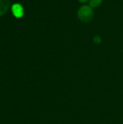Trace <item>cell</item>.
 <instances>
[{"instance_id":"cell-5","label":"cell","mask_w":123,"mask_h":124,"mask_svg":"<svg viewBox=\"0 0 123 124\" xmlns=\"http://www.w3.org/2000/svg\"><path fill=\"white\" fill-rule=\"evenodd\" d=\"M93 41L96 44H101L102 43V39L100 36L99 35H95L93 37Z\"/></svg>"},{"instance_id":"cell-6","label":"cell","mask_w":123,"mask_h":124,"mask_svg":"<svg viewBox=\"0 0 123 124\" xmlns=\"http://www.w3.org/2000/svg\"><path fill=\"white\" fill-rule=\"evenodd\" d=\"M80 3H81V4H86L87 2H88V1L89 0H78Z\"/></svg>"},{"instance_id":"cell-4","label":"cell","mask_w":123,"mask_h":124,"mask_svg":"<svg viewBox=\"0 0 123 124\" xmlns=\"http://www.w3.org/2000/svg\"><path fill=\"white\" fill-rule=\"evenodd\" d=\"M103 2V0H89L88 5L91 7L93 9L99 7Z\"/></svg>"},{"instance_id":"cell-2","label":"cell","mask_w":123,"mask_h":124,"mask_svg":"<svg viewBox=\"0 0 123 124\" xmlns=\"http://www.w3.org/2000/svg\"><path fill=\"white\" fill-rule=\"evenodd\" d=\"M10 9H11V12H12L13 16L15 18L20 19L24 16L25 9H24L23 6L20 3H14V4H12Z\"/></svg>"},{"instance_id":"cell-3","label":"cell","mask_w":123,"mask_h":124,"mask_svg":"<svg viewBox=\"0 0 123 124\" xmlns=\"http://www.w3.org/2000/svg\"><path fill=\"white\" fill-rule=\"evenodd\" d=\"M11 7L9 0H0V17L7 13Z\"/></svg>"},{"instance_id":"cell-1","label":"cell","mask_w":123,"mask_h":124,"mask_svg":"<svg viewBox=\"0 0 123 124\" xmlns=\"http://www.w3.org/2000/svg\"><path fill=\"white\" fill-rule=\"evenodd\" d=\"M77 16L78 20L83 23H90L94 16V9L90 7L88 4H83L81 5L77 12Z\"/></svg>"}]
</instances>
